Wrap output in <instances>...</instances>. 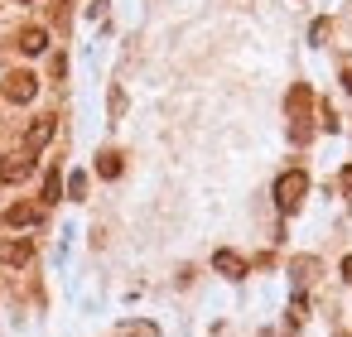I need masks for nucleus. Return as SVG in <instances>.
I'll return each instance as SVG.
<instances>
[{
	"instance_id": "2eb2a0df",
	"label": "nucleus",
	"mask_w": 352,
	"mask_h": 337,
	"mask_svg": "<svg viewBox=\"0 0 352 337\" xmlns=\"http://www.w3.org/2000/svg\"><path fill=\"white\" fill-rule=\"evenodd\" d=\"M342 279H347V284H352V255H347V260H342Z\"/></svg>"
},
{
	"instance_id": "9b49d317",
	"label": "nucleus",
	"mask_w": 352,
	"mask_h": 337,
	"mask_svg": "<svg viewBox=\"0 0 352 337\" xmlns=\"http://www.w3.org/2000/svg\"><path fill=\"white\" fill-rule=\"evenodd\" d=\"M68 198H87V174H68Z\"/></svg>"
},
{
	"instance_id": "9d476101",
	"label": "nucleus",
	"mask_w": 352,
	"mask_h": 337,
	"mask_svg": "<svg viewBox=\"0 0 352 337\" xmlns=\"http://www.w3.org/2000/svg\"><path fill=\"white\" fill-rule=\"evenodd\" d=\"M97 174H102V178H121V154H116V150H102V154H97Z\"/></svg>"
},
{
	"instance_id": "f8f14e48",
	"label": "nucleus",
	"mask_w": 352,
	"mask_h": 337,
	"mask_svg": "<svg viewBox=\"0 0 352 337\" xmlns=\"http://www.w3.org/2000/svg\"><path fill=\"white\" fill-rule=\"evenodd\" d=\"M58 198H63V183H58V174H49V178H44V207L58 202Z\"/></svg>"
},
{
	"instance_id": "f3484780",
	"label": "nucleus",
	"mask_w": 352,
	"mask_h": 337,
	"mask_svg": "<svg viewBox=\"0 0 352 337\" xmlns=\"http://www.w3.org/2000/svg\"><path fill=\"white\" fill-rule=\"evenodd\" d=\"M25 5H30V0H25Z\"/></svg>"
},
{
	"instance_id": "4468645a",
	"label": "nucleus",
	"mask_w": 352,
	"mask_h": 337,
	"mask_svg": "<svg viewBox=\"0 0 352 337\" xmlns=\"http://www.w3.org/2000/svg\"><path fill=\"white\" fill-rule=\"evenodd\" d=\"M342 193H347V198H352V164H347V169H342Z\"/></svg>"
},
{
	"instance_id": "7ed1b4c3",
	"label": "nucleus",
	"mask_w": 352,
	"mask_h": 337,
	"mask_svg": "<svg viewBox=\"0 0 352 337\" xmlns=\"http://www.w3.org/2000/svg\"><path fill=\"white\" fill-rule=\"evenodd\" d=\"M34 174V154L30 150H20V154H6L0 159V183H25Z\"/></svg>"
},
{
	"instance_id": "f257e3e1",
	"label": "nucleus",
	"mask_w": 352,
	"mask_h": 337,
	"mask_svg": "<svg viewBox=\"0 0 352 337\" xmlns=\"http://www.w3.org/2000/svg\"><path fill=\"white\" fill-rule=\"evenodd\" d=\"M304 193H309V174H304V169H285V174L275 178V202H280V212H294V207L304 202Z\"/></svg>"
},
{
	"instance_id": "1a4fd4ad",
	"label": "nucleus",
	"mask_w": 352,
	"mask_h": 337,
	"mask_svg": "<svg viewBox=\"0 0 352 337\" xmlns=\"http://www.w3.org/2000/svg\"><path fill=\"white\" fill-rule=\"evenodd\" d=\"M212 270L227 275V279H241V275H246V260H241L236 251H217V255H212Z\"/></svg>"
},
{
	"instance_id": "f03ea898",
	"label": "nucleus",
	"mask_w": 352,
	"mask_h": 337,
	"mask_svg": "<svg viewBox=\"0 0 352 337\" xmlns=\"http://www.w3.org/2000/svg\"><path fill=\"white\" fill-rule=\"evenodd\" d=\"M30 260H34V246H30L25 236H0V265L20 270V265H30Z\"/></svg>"
},
{
	"instance_id": "dca6fc26",
	"label": "nucleus",
	"mask_w": 352,
	"mask_h": 337,
	"mask_svg": "<svg viewBox=\"0 0 352 337\" xmlns=\"http://www.w3.org/2000/svg\"><path fill=\"white\" fill-rule=\"evenodd\" d=\"M342 87H347V92H352V68H342Z\"/></svg>"
},
{
	"instance_id": "ddd939ff",
	"label": "nucleus",
	"mask_w": 352,
	"mask_h": 337,
	"mask_svg": "<svg viewBox=\"0 0 352 337\" xmlns=\"http://www.w3.org/2000/svg\"><path fill=\"white\" fill-rule=\"evenodd\" d=\"M289 270H294V279H299V284H304V279H309V275H314V270H318V260H309V255H299V260H294V265H289Z\"/></svg>"
},
{
	"instance_id": "20e7f679",
	"label": "nucleus",
	"mask_w": 352,
	"mask_h": 337,
	"mask_svg": "<svg viewBox=\"0 0 352 337\" xmlns=\"http://www.w3.org/2000/svg\"><path fill=\"white\" fill-rule=\"evenodd\" d=\"M0 87H6V97H10V102H20V106H25V102H34V92H39V78H34V73H10V78L0 82Z\"/></svg>"
},
{
	"instance_id": "6e6552de",
	"label": "nucleus",
	"mask_w": 352,
	"mask_h": 337,
	"mask_svg": "<svg viewBox=\"0 0 352 337\" xmlns=\"http://www.w3.org/2000/svg\"><path fill=\"white\" fill-rule=\"evenodd\" d=\"M314 106V92L299 82V87H289V97H285V111H289V121H304V111Z\"/></svg>"
},
{
	"instance_id": "423d86ee",
	"label": "nucleus",
	"mask_w": 352,
	"mask_h": 337,
	"mask_svg": "<svg viewBox=\"0 0 352 337\" xmlns=\"http://www.w3.org/2000/svg\"><path fill=\"white\" fill-rule=\"evenodd\" d=\"M15 49H20V54H30V58H39V54L49 49V30H39V25L20 30V34H15Z\"/></svg>"
},
{
	"instance_id": "39448f33",
	"label": "nucleus",
	"mask_w": 352,
	"mask_h": 337,
	"mask_svg": "<svg viewBox=\"0 0 352 337\" xmlns=\"http://www.w3.org/2000/svg\"><path fill=\"white\" fill-rule=\"evenodd\" d=\"M54 130H58V121H54V116H34V121H30V130H25V150H30V154H39V150L54 140Z\"/></svg>"
},
{
	"instance_id": "0eeeda50",
	"label": "nucleus",
	"mask_w": 352,
	"mask_h": 337,
	"mask_svg": "<svg viewBox=\"0 0 352 337\" xmlns=\"http://www.w3.org/2000/svg\"><path fill=\"white\" fill-rule=\"evenodd\" d=\"M34 222H44V202H15L6 212V226H34Z\"/></svg>"
}]
</instances>
